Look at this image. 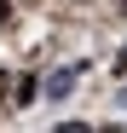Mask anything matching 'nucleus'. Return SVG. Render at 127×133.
Here are the masks:
<instances>
[{"mask_svg": "<svg viewBox=\"0 0 127 133\" xmlns=\"http://www.w3.org/2000/svg\"><path fill=\"white\" fill-rule=\"evenodd\" d=\"M75 81H81V64H64V70H52L46 81H40V93H46V98H69Z\"/></svg>", "mask_w": 127, "mask_h": 133, "instance_id": "f257e3e1", "label": "nucleus"}, {"mask_svg": "<svg viewBox=\"0 0 127 133\" xmlns=\"http://www.w3.org/2000/svg\"><path fill=\"white\" fill-rule=\"evenodd\" d=\"M12 98H17V104H35V98H40V81H35V75H17Z\"/></svg>", "mask_w": 127, "mask_h": 133, "instance_id": "f03ea898", "label": "nucleus"}, {"mask_svg": "<svg viewBox=\"0 0 127 133\" xmlns=\"http://www.w3.org/2000/svg\"><path fill=\"white\" fill-rule=\"evenodd\" d=\"M6 17H12V0H0V23H6Z\"/></svg>", "mask_w": 127, "mask_h": 133, "instance_id": "20e7f679", "label": "nucleus"}, {"mask_svg": "<svg viewBox=\"0 0 127 133\" xmlns=\"http://www.w3.org/2000/svg\"><path fill=\"white\" fill-rule=\"evenodd\" d=\"M116 75H127V46H121V58H116Z\"/></svg>", "mask_w": 127, "mask_h": 133, "instance_id": "7ed1b4c3", "label": "nucleus"}, {"mask_svg": "<svg viewBox=\"0 0 127 133\" xmlns=\"http://www.w3.org/2000/svg\"><path fill=\"white\" fill-rule=\"evenodd\" d=\"M121 12H127V0H121Z\"/></svg>", "mask_w": 127, "mask_h": 133, "instance_id": "39448f33", "label": "nucleus"}]
</instances>
